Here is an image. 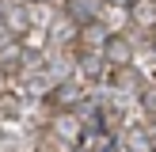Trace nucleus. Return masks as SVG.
<instances>
[{
    "label": "nucleus",
    "mask_w": 156,
    "mask_h": 152,
    "mask_svg": "<svg viewBox=\"0 0 156 152\" xmlns=\"http://www.w3.org/2000/svg\"><path fill=\"white\" fill-rule=\"evenodd\" d=\"M99 12V0H73V15H80V19H95Z\"/></svg>",
    "instance_id": "nucleus-1"
}]
</instances>
